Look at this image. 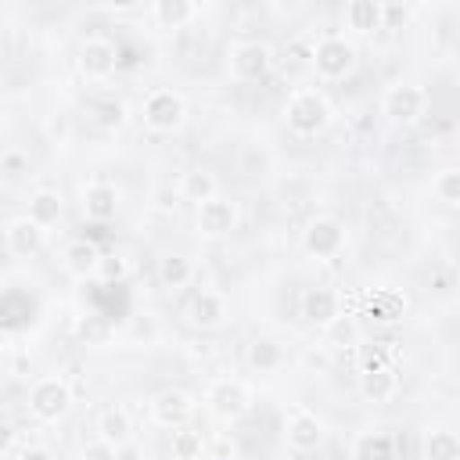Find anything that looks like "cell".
<instances>
[{"label": "cell", "mask_w": 460, "mask_h": 460, "mask_svg": "<svg viewBox=\"0 0 460 460\" xmlns=\"http://www.w3.org/2000/svg\"><path fill=\"white\" fill-rule=\"evenodd\" d=\"M126 273H129V259H126V255H119V252L104 255V259H101V266H97V277H101V280H122Z\"/></svg>", "instance_id": "obj_35"}, {"label": "cell", "mask_w": 460, "mask_h": 460, "mask_svg": "<svg viewBox=\"0 0 460 460\" xmlns=\"http://www.w3.org/2000/svg\"><path fill=\"white\" fill-rule=\"evenodd\" d=\"M190 277H194V266H190L187 255H165L162 266H158V280H162L165 288H172V291H176V288H187Z\"/></svg>", "instance_id": "obj_28"}, {"label": "cell", "mask_w": 460, "mask_h": 460, "mask_svg": "<svg viewBox=\"0 0 460 460\" xmlns=\"http://www.w3.org/2000/svg\"><path fill=\"white\" fill-rule=\"evenodd\" d=\"M345 25L352 32H374V29H381V4H374V0H352V4H345Z\"/></svg>", "instance_id": "obj_26"}, {"label": "cell", "mask_w": 460, "mask_h": 460, "mask_svg": "<svg viewBox=\"0 0 460 460\" xmlns=\"http://www.w3.org/2000/svg\"><path fill=\"white\" fill-rule=\"evenodd\" d=\"M284 438H288L291 449H298V453H313V449L323 442V420H320L313 410L295 406L291 417H288V424H284Z\"/></svg>", "instance_id": "obj_11"}, {"label": "cell", "mask_w": 460, "mask_h": 460, "mask_svg": "<svg viewBox=\"0 0 460 460\" xmlns=\"http://www.w3.org/2000/svg\"><path fill=\"white\" fill-rule=\"evenodd\" d=\"M29 413L43 424H58L72 406V388L65 377H40L29 385Z\"/></svg>", "instance_id": "obj_2"}, {"label": "cell", "mask_w": 460, "mask_h": 460, "mask_svg": "<svg viewBox=\"0 0 460 460\" xmlns=\"http://www.w3.org/2000/svg\"><path fill=\"white\" fill-rule=\"evenodd\" d=\"M194 417V399L183 392V388H162L155 399H151V420L158 428H187Z\"/></svg>", "instance_id": "obj_9"}, {"label": "cell", "mask_w": 460, "mask_h": 460, "mask_svg": "<svg viewBox=\"0 0 460 460\" xmlns=\"http://www.w3.org/2000/svg\"><path fill=\"white\" fill-rule=\"evenodd\" d=\"M356 65V47L345 36H323L313 54V68L320 79H345Z\"/></svg>", "instance_id": "obj_6"}, {"label": "cell", "mask_w": 460, "mask_h": 460, "mask_svg": "<svg viewBox=\"0 0 460 460\" xmlns=\"http://www.w3.org/2000/svg\"><path fill=\"white\" fill-rule=\"evenodd\" d=\"M399 388V377L388 370V367H363L359 374V395L367 402H388Z\"/></svg>", "instance_id": "obj_18"}, {"label": "cell", "mask_w": 460, "mask_h": 460, "mask_svg": "<svg viewBox=\"0 0 460 460\" xmlns=\"http://www.w3.org/2000/svg\"><path fill=\"white\" fill-rule=\"evenodd\" d=\"M280 359H284V352H280V345H277L273 338H252V341H248L244 363H248L252 370L270 374V370H277V367H280Z\"/></svg>", "instance_id": "obj_24"}, {"label": "cell", "mask_w": 460, "mask_h": 460, "mask_svg": "<svg viewBox=\"0 0 460 460\" xmlns=\"http://www.w3.org/2000/svg\"><path fill=\"white\" fill-rule=\"evenodd\" d=\"M90 115L101 129H122L126 126V104L119 97H101L90 104Z\"/></svg>", "instance_id": "obj_29"}, {"label": "cell", "mask_w": 460, "mask_h": 460, "mask_svg": "<svg viewBox=\"0 0 460 460\" xmlns=\"http://www.w3.org/2000/svg\"><path fill=\"white\" fill-rule=\"evenodd\" d=\"M119 460H144V453H140V446L126 442V446H119Z\"/></svg>", "instance_id": "obj_40"}, {"label": "cell", "mask_w": 460, "mask_h": 460, "mask_svg": "<svg viewBox=\"0 0 460 460\" xmlns=\"http://www.w3.org/2000/svg\"><path fill=\"white\" fill-rule=\"evenodd\" d=\"M140 115H144V126L155 129V133H176L187 119V101L176 93V90H151L140 104Z\"/></svg>", "instance_id": "obj_3"}, {"label": "cell", "mask_w": 460, "mask_h": 460, "mask_svg": "<svg viewBox=\"0 0 460 460\" xmlns=\"http://www.w3.org/2000/svg\"><path fill=\"white\" fill-rule=\"evenodd\" d=\"M151 201H155V212H176V205L183 201V194H180V187H169V183H162V187H155Z\"/></svg>", "instance_id": "obj_36"}, {"label": "cell", "mask_w": 460, "mask_h": 460, "mask_svg": "<svg viewBox=\"0 0 460 460\" xmlns=\"http://www.w3.org/2000/svg\"><path fill=\"white\" fill-rule=\"evenodd\" d=\"M313 54H316V43H309L305 36H295L288 47H284V58L298 68V65H313Z\"/></svg>", "instance_id": "obj_34"}, {"label": "cell", "mask_w": 460, "mask_h": 460, "mask_svg": "<svg viewBox=\"0 0 460 460\" xmlns=\"http://www.w3.org/2000/svg\"><path fill=\"white\" fill-rule=\"evenodd\" d=\"M284 122H288V129L298 133V137H316V133H323L327 122H331V104H327V97H323L320 90L302 86V90H295V93L288 97V104H284Z\"/></svg>", "instance_id": "obj_1"}, {"label": "cell", "mask_w": 460, "mask_h": 460, "mask_svg": "<svg viewBox=\"0 0 460 460\" xmlns=\"http://www.w3.org/2000/svg\"><path fill=\"white\" fill-rule=\"evenodd\" d=\"M14 460H58L47 446H25V449H18V456Z\"/></svg>", "instance_id": "obj_39"}, {"label": "cell", "mask_w": 460, "mask_h": 460, "mask_svg": "<svg viewBox=\"0 0 460 460\" xmlns=\"http://www.w3.org/2000/svg\"><path fill=\"white\" fill-rule=\"evenodd\" d=\"M180 194H183V201L201 205V201H212V198L219 194V187H216V176H212L208 169H190V172H183V180H180Z\"/></svg>", "instance_id": "obj_23"}, {"label": "cell", "mask_w": 460, "mask_h": 460, "mask_svg": "<svg viewBox=\"0 0 460 460\" xmlns=\"http://www.w3.org/2000/svg\"><path fill=\"white\" fill-rule=\"evenodd\" d=\"M129 431H133V420H129V413L122 406L101 410V417H97V438H104L111 446H126L129 442Z\"/></svg>", "instance_id": "obj_20"}, {"label": "cell", "mask_w": 460, "mask_h": 460, "mask_svg": "<svg viewBox=\"0 0 460 460\" xmlns=\"http://www.w3.org/2000/svg\"><path fill=\"white\" fill-rule=\"evenodd\" d=\"M302 316L313 323V327H331L338 316H341V298L331 291V288H309L302 295Z\"/></svg>", "instance_id": "obj_13"}, {"label": "cell", "mask_w": 460, "mask_h": 460, "mask_svg": "<svg viewBox=\"0 0 460 460\" xmlns=\"http://www.w3.org/2000/svg\"><path fill=\"white\" fill-rule=\"evenodd\" d=\"M187 320H190L194 327H201V331L219 327V323L226 320V298H223L219 291H198V295L190 298V305H187Z\"/></svg>", "instance_id": "obj_16"}, {"label": "cell", "mask_w": 460, "mask_h": 460, "mask_svg": "<svg viewBox=\"0 0 460 460\" xmlns=\"http://www.w3.org/2000/svg\"><path fill=\"white\" fill-rule=\"evenodd\" d=\"M302 248L313 259H338L345 252V223L334 216H316L302 230Z\"/></svg>", "instance_id": "obj_4"}, {"label": "cell", "mask_w": 460, "mask_h": 460, "mask_svg": "<svg viewBox=\"0 0 460 460\" xmlns=\"http://www.w3.org/2000/svg\"><path fill=\"white\" fill-rule=\"evenodd\" d=\"M0 172H4L7 180H18L22 172H29V155L18 151V147H7V151L0 155Z\"/></svg>", "instance_id": "obj_33"}, {"label": "cell", "mask_w": 460, "mask_h": 460, "mask_svg": "<svg viewBox=\"0 0 460 460\" xmlns=\"http://www.w3.org/2000/svg\"><path fill=\"white\" fill-rule=\"evenodd\" d=\"M435 198L446 201V205H460V169H442L431 183Z\"/></svg>", "instance_id": "obj_32"}, {"label": "cell", "mask_w": 460, "mask_h": 460, "mask_svg": "<svg viewBox=\"0 0 460 460\" xmlns=\"http://www.w3.org/2000/svg\"><path fill=\"white\" fill-rule=\"evenodd\" d=\"M83 212H86V219H93V223H108V219L119 212V190H115L111 183H104V180L86 183V187H83Z\"/></svg>", "instance_id": "obj_14"}, {"label": "cell", "mask_w": 460, "mask_h": 460, "mask_svg": "<svg viewBox=\"0 0 460 460\" xmlns=\"http://www.w3.org/2000/svg\"><path fill=\"white\" fill-rule=\"evenodd\" d=\"M198 230L205 237H226L230 230H237V205L230 198H212L198 205Z\"/></svg>", "instance_id": "obj_12"}, {"label": "cell", "mask_w": 460, "mask_h": 460, "mask_svg": "<svg viewBox=\"0 0 460 460\" xmlns=\"http://www.w3.org/2000/svg\"><path fill=\"white\" fill-rule=\"evenodd\" d=\"M323 334H327V345H334V349H352V345H359V323H356L349 313H341L331 327H323Z\"/></svg>", "instance_id": "obj_31"}, {"label": "cell", "mask_w": 460, "mask_h": 460, "mask_svg": "<svg viewBox=\"0 0 460 460\" xmlns=\"http://www.w3.org/2000/svg\"><path fill=\"white\" fill-rule=\"evenodd\" d=\"M205 406H208L219 420H241V417L248 413V406H252V392H248V385L237 381V377H219V381L208 385Z\"/></svg>", "instance_id": "obj_5"}, {"label": "cell", "mask_w": 460, "mask_h": 460, "mask_svg": "<svg viewBox=\"0 0 460 460\" xmlns=\"http://www.w3.org/2000/svg\"><path fill=\"white\" fill-rule=\"evenodd\" d=\"M352 460H399L395 438L388 431H363L352 446Z\"/></svg>", "instance_id": "obj_21"}, {"label": "cell", "mask_w": 460, "mask_h": 460, "mask_svg": "<svg viewBox=\"0 0 460 460\" xmlns=\"http://www.w3.org/2000/svg\"><path fill=\"white\" fill-rule=\"evenodd\" d=\"M424 460H460V435L449 428H431L424 435Z\"/></svg>", "instance_id": "obj_25"}, {"label": "cell", "mask_w": 460, "mask_h": 460, "mask_svg": "<svg viewBox=\"0 0 460 460\" xmlns=\"http://www.w3.org/2000/svg\"><path fill=\"white\" fill-rule=\"evenodd\" d=\"M198 4L194 0H155L151 4V14L162 29H183L190 18H198Z\"/></svg>", "instance_id": "obj_19"}, {"label": "cell", "mask_w": 460, "mask_h": 460, "mask_svg": "<svg viewBox=\"0 0 460 460\" xmlns=\"http://www.w3.org/2000/svg\"><path fill=\"white\" fill-rule=\"evenodd\" d=\"M402 313H406V298L399 291H392V288L377 291L374 302H370V316L377 323H395V320H402Z\"/></svg>", "instance_id": "obj_27"}, {"label": "cell", "mask_w": 460, "mask_h": 460, "mask_svg": "<svg viewBox=\"0 0 460 460\" xmlns=\"http://www.w3.org/2000/svg\"><path fill=\"white\" fill-rule=\"evenodd\" d=\"M270 65H273V50H270V43H262V40H244V43H237V47L230 50V75H234L237 83H255V79H262V75L270 72Z\"/></svg>", "instance_id": "obj_7"}, {"label": "cell", "mask_w": 460, "mask_h": 460, "mask_svg": "<svg viewBox=\"0 0 460 460\" xmlns=\"http://www.w3.org/2000/svg\"><path fill=\"white\" fill-rule=\"evenodd\" d=\"M101 259H104L101 248H97L93 241H86V237H79V241H72V244L65 248V270H68L72 277H79V280L97 277Z\"/></svg>", "instance_id": "obj_17"}, {"label": "cell", "mask_w": 460, "mask_h": 460, "mask_svg": "<svg viewBox=\"0 0 460 460\" xmlns=\"http://www.w3.org/2000/svg\"><path fill=\"white\" fill-rule=\"evenodd\" d=\"M61 212H65V201H61V194L43 187V190H32V198H29V212H25V216L47 230V226H54V223L61 219Z\"/></svg>", "instance_id": "obj_22"}, {"label": "cell", "mask_w": 460, "mask_h": 460, "mask_svg": "<svg viewBox=\"0 0 460 460\" xmlns=\"http://www.w3.org/2000/svg\"><path fill=\"white\" fill-rule=\"evenodd\" d=\"M79 72L86 79H108L115 68H119V47L104 36H90L83 47H79V58H75Z\"/></svg>", "instance_id": "obj_10"}, {"label": "cell", "mask_w": 460, "mask_h": 460, "mask_svg": "<svg viewBox=\"0 0 460 460\" xmlns=\"http://www.w3.org/2000/svg\"><path fill=\"white\" fill-rule=\"evenodd\" d=\"M79 460H119V446H111V442H104V438H93V442L83 446Z\"/></svg>", "instance_id": "obj_37"}, {"label": "cell", "mask_w": 460, "mask_h": 460, "mask_svg": "<svg viewBox=\"0 0 460 460\" xmlns=\"http://www.w3.org/2000/svg\"><path fill=\"white\" fill-rule=\"evenodd\" d=\"M410 22V7L402 4H381V29H402Z\"/></svg>", "instance_id": "obj_38"}, {"label": "cell", "mask_w": 460, "mask_h": 460, "mask_svg": "<svg viewBox=\"0 0 460 460\" xmlns=\"http://www.w3.org/2000/svg\"><path fill=\"white\" fill-rule=\"evenodd\" d=\"M201 449H205V438L190 424L172 431V460H201Z\"/></svg>", "instance_id": "obj_30"}, {"label": "cell", "mask_w": 460, "mask_h": 460, "mask_svg": "<svg viewBox=\"0 0 460 460\" xmlns=\"http://www.w3.org/2000/svg\"><path fill=\"white\" fill-rule=\"evenodd\" d=\"M424 108H428V97H424V90L413 86V83H395V86H388L385 97H381V111H385L392 122H399V126L417 122V119L424 115Z\"/></svg>", "instance_id": "obj_8"}, {"label": "cell", "mask_w": 460, "mask_h": 460, "mask_svg": "<svg viewBox=\"0 0 460 460\" xmlns=\"http://www.w3.org/2000/svg\"><path fill=\"white\" fill-rule=\"evenodd\" d=\"M4 237H7V248H11L14 255H36V252L43 248V226L32 223L29 216H14V219H7Z\"/></svg>", "instance_id": "obj_15"}]
</instances>
